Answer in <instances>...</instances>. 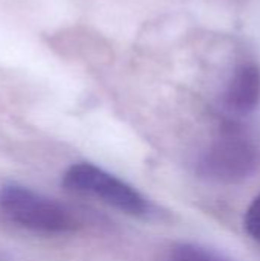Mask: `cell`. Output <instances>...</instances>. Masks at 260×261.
<instances>
[{"label":"cell","instance_id":"3957f363","mask_svg":"<svg viewBox=\"0 0 260 261\" xmlns=\"http://www.w3.org/2000/svg\"><path fill=\"white\" fill-rule=\"evenodd\" d=\"M256 165L254 147L242 136L230 133L218 141L204 159V171L224 182L248 177Z\"/></svg>","mask_w":260,"mask_h":261},{"label":"cell","instance_id":"277c9868","mask_svg":"<svg viewBox=\"0 0 260 261\" xmlns=\"http://www.w3.org/2000/svg\"><path fill=\"white\" fill-rule=\"evenodd\" d=\"M49 46L60 57L92 64L110 63L113 57L110 43L101 34L84 26L60 29L49 37Z\"/></svg>","mask_w":260,"mask_h":261},{"label":"cell","instance_id":"8992f818","mask_svg":"<svg viewBox=\"0 0 260 261\" xmlns=\"http://www.w3.org/2000/svg\"><path fill=\"white\" fill-rule=\"evenodd\" d=\"M244 228L250 239L260 243V194H257L253 202L250 203L245 219H244Z\"/></svg>","mask_w":260,"mask_h":261},{"label":"cell","instance_id":"5b68a950","mask_svg":"<svg viewBox=\"0 0 260 261\" xmlns=\"http://www.w3.org/2000/svg\"><path fill=\"white\" fill-rule=\"evenodd\" d=\"M225 106L238 113L248 115L260 102V67L256 63L238 66L224 93Z\"/></svg>","mask_w":260,"mask_h":261},{"label":"cell","instance_id":"6da1fadb","mask_svg":"<svg viewBox=\"0 0 260 261\" xmlns=\"http://www.w3.org/2000/svg\"><path fill=\"white\" fill-rule=\"evenodd\" d=\"M0 211L14 223L37 232L63 234L77 226L63 205L15 184L0 188Z\"/></svg>","mask_w":260,"mask_h":261},{"label":"cell","instance_id":"52a82bcc","mask_svg":"<svg viewBox=\"0 0 260 261\" xmlns=\"http://www.w3.org/2000/svg\"><path fill=\"white\" fill-rule=\"evenodd\" d=\"M178 261H215L211 260L208 255L196 251V249H192V248H184L179 251V255H178Z\"/></svg>","mask_w":260,"mask_h":261},{"label":"cell","instance_id":"7a4b0ae2","mask_svg":"<svg viewBox=\"0 0 260 261\" xmlns=\"http://www.w3.org/2000/svg\"><path fill=\"white\" fill-rule=\"evenodd\" d=\"M63 184L75 193L93 196L130 216H144L149 210L146 197L132 185L89 162L74 164L66 171Z\"/></svg>","mask_w":260,"mask_h":261}]
</instances>
